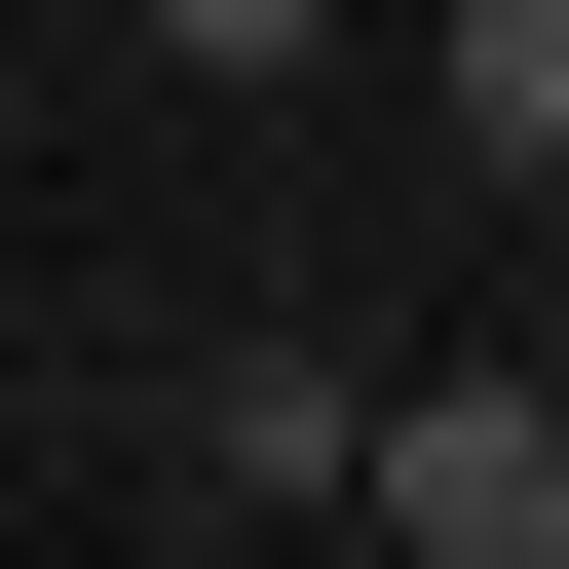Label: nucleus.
<instances>
[{"instance_id": "nucleus-1", "label": "nucleus", "mask_w": 569, "mask_h": 569, "mask_svg": "<svg viewBox=\"0 0 569 569\" xmlns=\"http://www.w3.org/2000/svg\"><path fill=\"white\" fill-rule=\"evenodd\" d=\"M380 569H569V380H380Z\"/></svg>"}, {"instance_id": "nucleus-2", "label": "nucleus", "mask_w": 569, "mask_h": 569, "mask_svg": "<svg viewBox=\"0 0 569 569\" xmlns=\"http://www.w3.org/2000/svg\"><path fill=\"white\" fill-rule=\"evenodd\" d=\"M342 456H380V380H342V342H228V380H190V493H266V531H305Z\"/></svg>"}, {"instance_id": "nucleus-3", "label": "nucleus", "mask_w": 569, "mask_h": 569, "mask_svg": "<svg viewBox=\"0 0 569 569\" xmlns=\"http://www.w3.org/2000/svg\"><path fill=\"white\" fill-rule=\"evenodd\" d=\"M418 39H456V152H493V190H569V0H418Z\"/></svg>"}, {"instance_id": "nucleus-4", "label": "nucleus", "mask_w": 569, "mask_h": 569, "mask_svg": "<svg viewBox=\"0 0 569 569\" xmlns=\"http://www.w3.org/2000/svg\"><path fill=\"white\" fill-rule=\"evenodd\" d=\"M152 77H342V0H152Z\"/></svg>"}]
</instances>
